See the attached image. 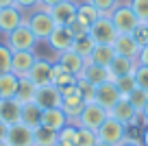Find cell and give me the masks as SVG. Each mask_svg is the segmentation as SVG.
I'll list each match as a JSON object with an SVG mask.
<instances>
[{
	"label": "cell",
	"mask_w": 148,
	"mask_h": 146,
	"mask_svg": "<svg viewBox=\"0 0 148 146\" xmlns=\"http://www.w3.org/2000/svg\"><path fill=\"white\" fill-rule=\"evenodd\" d=\"M37 7H39V9H35L31 13V18L24 20V22H26V26L31 28V33L35 35L37 41H46L48 37H50V33L55 31L57 24H55V20H52V15L48 13L46 7L39 5V2H37Z\"/></svg>",
	"instance_id": "cell-1"
},
{
	"label": "cell",
	"mask_w": 148,
	"mask_h": 146,
	"mask_svg": "<svg viewBox=\"0 0 148 146\" xmlns=\"http://www.w3.org/2000/svg\"><path fill=\"white\" fill-rule=\"evenodd\" d=\"M85 105H87V103H85V98L81 96V92L76 90V85L61 90V109H63V114L68 116L70 124L76 122V118L81 116V111H83Z\"/></svg>",
	"instance_id": "cell-2"
},
{
	"label": "cell",
	"mask_w": 148,
	"mask_h": 146,
	"mask_svg": "<svg viewBox=\"0 0 148 146\" xmlns=\"http://www.w3.org/2000/svg\"><path fill=\"white\" fill-rule=\"evenodd\" d=\"M109 118V111L102 109L98 103H87V105L83 107V111H81V116L76 118V127L81 129H89V131H98V127H100L105 120Z\"/></svg>",
	"instance_id": "cell-3"
},
{
	"label": "cell",
	"mask_w": 148,
	"mask_h": 146,
	"mask_svg": "<svg viewBox=\"0 0 148 146\" xmlns=\"http://www.w3.org/2000/svg\"><path fill=\"white\" fill-rule=\"evenodd\" d=\"M35 46H37V39L31 33V28L26 26V22L7 35V48H9L11 52H22V50H33L35 52Z\"/></svg>",
	"instance_id": "cell-4"
},
{
	"label": "cell",
	"mask_w": 148,
	"mask_h": 146,
	"mask_svg": "<svg viewBox=\"0 0 148 146\" xmlns=\"http://www.w3.org/2000/svg\"><path fill=\"white\" fill-rule=\"evenodd\" d=\"M89 35H92V39L96 41V44L113 46V41H116V37L120 35V33H118L116 24L111 22V18H105V15H100V18H98L96 22L89 26Z\"/></svg>",
	"instance_id": "cell-5"
},
{
	"label": "cell",
	"mask_w": 148,
	"mask_h": 146,
	"mask_svg": "<svg viewBox=\"0 0 148 146\" xmlns=\"http://www.w3.org/2000/svg\"><path fill=\"white\" fill-rule=\"evenodd\" d=\"M126 135H129V133H126V127L120 124L118 120H113L111 116L98 127V131H96L98 142H105V144H111V146H118Z\"/></svg>",
	"instance_id": "cell-6"
},
{
	"label": "cell",
	"mask_w": 148,
	"mask_h": 146,
	"mask_svg": "<svg viewBox=\"0 0 148 146\" xmlns=\"http://www.w3.org/2000/svg\"><path fill=\"white\" fill-rule=\"evenodd\" d=\"M109 116L113 120H118L120 124H124L126 129L131 127H137L139 122H142V118H139V114L133 109V105L129 103V98H120V101L116 103V105L109 109Z\"/></svg>",
	"instance_id": "cell-7"
},
{
	"label": "cell",
	"mask_w": 148,
	"mask_h": 146,
	"mask_svg": "<svg viewBox=\"0 0 148 146\" xmlns=\"http://www.w3.org/2000/svg\"><path fill=\"white\" fill-rule=\"evenodd\" d=\"M111 22L116 24V28H118L120 35H131V33L137 28L139 20L135 18V13L131 11V7L124 5V7H118V9L111 13Z\"/></svg>",
	"instance_id": "cell-8"
},
{
	"label": "cell",
	"mask_w": 148,
	"mask_h": 146,
	"mask_svg": "<svg viewBox=\"0 0 148 146\" xmlns=\"http://www.w3.org/2000/svg\"><path fill=\"white\" fill-rule=\"evenodd\" d=\"M120 98L122 96H120V92H118V87H116L113 81L100 83V85H96V90H94V103H98V105H100L102 109H107V111L116 105Z\"/></svg>",
	"instance_id": "cell-9"
},
{
	"label": "cell",
	"mask_w": 148,
	"mask_h": 146,
	"mask_svg": "<svg viewBox=\"0 0 148 146\" xmlns=\"http://www.w3.org/2000/svg\"><path fill=\"white\" fill-rule=\"evenodd\" d=\"M35 61H37V57H35L33 50L13 52V55H11V72H13L18 79H24V76H28V72H31V68H33Z\"/></svg>",
	"instance_id": "cell-10"
},
{
	"label": "cell",
	"mask_w": 148,
	"mask_h": 146,
	"mask_svg": "<svg viewBox=\"0 0 148 146\" xmlns=\"http://www.w3.org/2000/svg\"><path fill=\"white\" fill-rule=\"evenodd\" d=\"M42 109H55V107H61V90L55 85H44V87H37V94H35V101Z\"/></svg>",
	"instance_id": "cell-11"
},
{
	"label": "cell",
	"mask_w": 148,
	"mask_h": 146,
	"mask_svg": "<svg viewBox=\"0 0 148 146\" xmlns=\"http://www.w3.org/2000/svg\"><path fill=\"white\" fill-rule=\"evenodd\" d=\"M28 81L35 83L37 87H44V85H50V79H52V63L48 59H37L33 63L31 72H28Z\"/></svg>",
	"instance_id": "cell-12"
},
{
	"label": "cell",
	"mask_w": 148,
	"mask_h": 146,
	"mask_svg": "<svg viewBox=\"0 0 148 146\" xmlns=\"http://www.w3.org/2000/svg\"><path fill=\"white\" fill-rule=\"evenodd\" d=\"M48 46L52 48V52H57V55H61V52L70 50L74 44V37L70 35V31L65 26H55V31L50 33V37H48Z\"/></svg>",
	"instance_id": "cell-13"
},
{
	"label": "cell",
	"mask_w": 148,
	"mask_h": 146,
	"mask_svg": "<svg viewBox=\"0 0 148 146\" xmlns=\"http://www.w3.org/2000/svg\"><path fill=\"white\" fill-rule=\"evenodd\" d=\"M7 144L9 146H33V129L18 122L11 124L7 131Z\"/></svg>",
	"instance_id": "cell-14"
},
{
	"label": "cell",
	"mask_w": 148,
	"mask_h": 146,
	"mask_svg": "<svg viewBox=\"0 0 148 146\" xmlns=\"http://www.w3.org/2000/svg\"><path fill=\"white\" fill-rule=\"evenodd\" d=\"M24 24V15L20 9L15 7H5V9H0V33H5L9 35L11 31H15L18 26Z\"/></svg>",
	"instance_id": "cell-15"
},
{
	"label": "cell",
	"mask_w": 148,
	"mask_h": 146,
	"mask_svg": "<svg viewBox=\"0 0 148 146\" xmlns=\"http://www.w3.org/2000/svg\"><path fill=\"white\" fill-rule=\"evenodd\" d=\"M81 76L87 79L94 87L100 85V83H107V81H116V79H113V74L109 72V68H105V65H96V63H92V61H87V63H85Z\"/></svg>",
	"instance_id": "cell-16"
},
{
	"label": "cell",
	"mask_w": 148,
	"mask_h": 146,
	"mask_svg": "<svg viewBox=\"0 0 148 146\" xmlns=\"http://www.w3.org/2000/svg\"><path fill=\"white\" fill-rule=\"evenodd\" d=\"M48 13L52 15V20H55L57 26H65L72 18H76V5H74L72 0H63V2H59V5L50 7Z\"/></svg>",
	"instance_id": "cell-17"
},
{
	"label": "cell",
	"mask_w": 148,
	"mask_h": 146,
	"mask_svg": "<svg viewBox=\"0 0 148 146\" xmlns=\"http://www.w3.org/2000/svg\"><path fill=\"white\" fill-rule=\"evenodd\" d=\"M20 114H22V105L15 98H2L0 101V122H5L7 127L18 124Z\"/></svg>",
	"instance_id": "cell-18"
},
{
	"label": "cell",
	"mask_w": 148,
	"mask_h": 146,
	"mask_svg": "<svg viewBox=\"0 0 148 146\" xmlns=\"http://www.w3.org/2000/svg\"><path fill=\"white\" fill-rule=\"evenodd\" d=\"M142 46L135 41L133 35H118L116 41H113V50H116V55L120 57H131V59H137V52Z\"/></svg>",
	"instance_id": "cell-19"
},
{
	"label": "cell",
	"mask_w": 148,
	"mask_h": 146,
	"mask_svg": "<svg viewBox=\"0 0 148 146\" xmlns=\"http://www.w3.org/2000/svg\"><path fill=\"white\" fill-rule=\"evenodd\" d=\"M68 122H70V120H68V116L63 114L61 107L44 109V114H42V127H48V129H52V131H57V133H59Z\"/></svg>",
	"instance_id": "cell-20"
},
{
	"label": "cell",
	"mask_w": 148,
	"mask_h": 146,
	"mask_svg": "<svg viewBox=\"0 0 148 146\" xmlns=\"http://www.w3.org/2000/svg\"><path fill=\"white\" fill-rule=\"evenodd\" d=\"M57 63H61L68 72H72L74 76H81V72H83V68H85V59L81 55H76L72 48L65 50V52H61L59 59H57Z\"/></svg>",
	"instance_id": "cell-21"
},
{
	"label": "cell",
	"mask_w": 148,
	"mask_h": 146,
	"mask_svg": "<svg viewBox=\"0 0 148 146\" xmlns=\"http://www.w3.org/2000/svg\"><path fill=\"white\" fill-rule=\"evenodd\" d=\"M42 114H44V109L37 105V103H26V105H22L20 122L26 124L28 129H37L42 124Z\"/></svg>",
	"instance_id": "cell-22"
},
{
	"label": "cell",
	"mask_w": 148,
	"mask_h": 146,
	"mask_svg": "<svg viewBox=\"0 0 148 146\" xmlns=\"http://www.w3.org/2000/svg\"><path fill=\"white\" fill-rule=\"evenodd\" d=\"M50 85L59 87V90H65V87H72L76 85V76H74L72 72H68V70L63 68L61 63H52V79H50Z\"/></svg>",
	"instance_id": "cell-23"
},
{
	"label": "cell",
	"mask_w": 148,
	"mask_h": 146,
	"mask_svg": "<svg viewBox=\"0 0 148 146\" xmlns=\"http://www.w3.org/2000/svg\"><path fill=\"white\" fill-rule=\"evenodd\" d=\"M135 68H137L135 59H131V57H120V55H116V57H113V61L109 63V72L113 74V79L126 76V74H133Z\"/></svg>",
	"instance_id": "cell-24"
},
{
	"label": "cell",
	"mask_w": 148,
	"mask_h": 146,
	"mask_svg": "<svg viewBox=\"0 0 148 146\" xmlns=\"http://www.w3.org/2000/svg\"><path fill=\"white\" fill-rule=\"evenodd\" d=\"M113 57H116V50H113V46H107V44H96V48H94L92 57H89V61L96 65H105V68H109V63L113 61Z\"/></svg>",
	"instance_id": "cell-25"
},
{
	"label": "cell",
	"mask_w": 148,
	"mask_h": 146,
	"mask_svg": "<svg viewBox=\"0 0 148 146\" xmlns=\"http://www.w3.org/2000/svg\"><path fill=\"white\" fill-rule=\"evenodd\" d=\"M18 85H20V79L13 72L0 74V98H15Z\"/></svg>",
	"instance_id": "cell-26"
},
{
	"label": "cell",
	"mask_w": 148,
	"mask_h": 146,
	"mask_svg": "<svg viewBox=\"0 0 148 146\" xmlns=\"http://www.w3.org/2000/svg\"><path fill=\"white\" fill-rule=\"evenodd\" d=\"M57 144V131L48 127H39L33 129V146H55Z\"/></svg>",
	"instance_id": "cell-27"
},
{
	"label": "cell",
	"mask_w": 148,
	"mask_h": 146,
	"mask_svg": "<svg viewBox=\"0 0 148 146\" xmlns=\"http://www.w3.org/2000/svg\"><path fill=\"white\" fill-rule=\"evenodd\" d=\"M35 94H37V85H35V83H31L26 76L20 79L15 101H18L20 105H26V103H33V101H35Z\"/></svg>",
	"instance_id": "cell-28"
},
{
	"label": "cell",
	"mask_w": 148,
	"mask_h": 146,
	"mask_svg": "<svg viewBox=\"0 0 148 146\" xmlns=\"http://www.w3.org/2000/svg\"><path fill=\"white\" fill-rule=\"evenodd\" d=\"M94 48H96V41L92 39V35H85V37H79V39H74L72 44V50L76 52V55H81L85 59V63L89 61V57H92Z\"/></svg>",
	"instance_id": "cell-29"
},
{
	"label": "cell",
	"mask_w": 148,
	"mask_h": 146,
	"mask_svg": "<svg viewBox=\"0 0 148 146\" xmlns=\"http://www.w3.org/2000/svg\"><path fill=\"white\" fill-rule=\"evenodd\" d=\"M76 18H79L85 26H92V24L100 18V11H98L96 7H92L89 2H81V5H76Z\"/></svg>",
	"instance_id": "cell-30"
},
{
	"label": "cell",
	"mask_w": 148,
	"mask_h": 146,
	"mask_svg": "<svg viewBox=\"0 0 148 146\" xmlns=\"http://www.w3.org/2000/svg\"><path fill=\"white\" fill-rule=\"evenodd\" d=\"M76 140H79V127H76V124L68 122L57 133V142H61V144H65V146H76Z\"/></svg>",
	"instance_id": "cell-31"
},
{
	"label": "cell",
	"mask_w": 148,
	"mask_h": 146,
	"mask_svg": "<svg viewBox=\"0 0 148 146\" xmlns=\"http://www.w3.org/2000/svg\"><path fill=\"white\" fill-rule=\"evenodd\" d=\"M126 98H129V103L133 105V109L137 111L139 116H142L144 107H146V103H148V92H144V90H139V87H135V90L131 92Z\"/></svg>",
	"instance_id": "cell-32"
},
{
	"label": "cell",
	"mask_w": 148,
	"mask_h": 146,
	"mask_svg": "<svg viewBox=\"0 0 148 146\" xmlns=\"http://www.w3.org/2000/svg\"><path fill=\"white\" fill-rule=\"evenodd\" d=\"M113 83H116V87H118V92H120L122 98H126V96H129L131 92L137 87V83H135V76H133V74H126V76H118Z\"/></svg>",
	"instance_id": "cell-33"
},
{
	"label": "cell",
	"mask_w": 148,
	"mask_h": 146,
	"mask_svg": "<svg viewBox=\"0 0 148 146\" xmlns=\"http://www.w3.org/2000/svg\"><path fill=\"white\" fill-rule=\"evenodd\" d=\"M92 7H96L98 11H100V15H105V18H111V13L118 9V0H87Z\"/></svg>",
	"instance_id": "cell-34"
},
{
	"label": "cell",
	"mask_w": 148,
	"mask_h": 146,
	"mask_svg": "<svg viewBox=\"0 0 148 146\" xmlns=\"http://www.w3.org/2000/svg\"><path fill=\"white\" fill-rule=\"evenodd\" d=\"M65 28L70 31V35H72L74 39H79V37H85V35H89V26H85V24L81 22L79 18H72L68 24H65Z\"/></svg>",
	"instance_id": "cell-35"
},
{
	"label": "cell",
	"mask_w": 148,
	"mask_h": 146,
	"mask_svg": "<svg viewBox=\"0 0 148 146\" xmlns=\"http://www.w3.org/2000/svg\"><path fill=\"white\" fill-rule=\"evenodd\" d=\"M131 11L135 13V18L142 24L148 22V0H131Z\"/></svg>",
	"instance_id": "cell-36"
},
{
	"label": "cell",
	"mask_w": 148,
	"mask_h": 146,
	"mask_svg": "<svg viewBox=\"0 0 148 146\" xmlns=\"http://www.w3.org/2000/svg\"><path fill=\"white\" fill-rule=\"evenodd\" d=\"M76 90L81 92V96L85 98V103H92V101H94V90H96V87H94L87 79L76 76Z\"/></svg>",
	"instance_id": "cell-37"
},
{
	"label": "cell",
	"mask_w": 148,
	"mask_h": 146,
	"mask_svg": "<svg viewBox=\"0 0 148 146\" xmlns=\"http://www.w3.org/2000/svg\"><path fill=\"white\" fill-rule=\"evenodd\" d=\"M98 137L96 131H89V129H81L79 127V140H76V146H96Z\"/></svg>",
	"instance_id": "cell-38"
},
{
	"label": "cell",
	"mask_w": 148,
	"mask_h": 146,
	"mask_svg": "<svg viewBox=\"0 0 148 146\" xmlns=\"http://www.w3.org/2000/svg\"><path fill=\"white\" fill-rule=\"evenodd\" d=\"M11 55L13 52L7 48V44H0V74L11 72Z\"/></svg>",
	"instance_id": "cell-39"
},
{
	"label": "cell",
	"mask_w": 148,
	"mask_h": 146,
	"mask_svg": "<svg viewBox=\"0 0 148 146\" xmlns=\"http://www.w3.org/2000/svg\"><path fill=\"white\" fill-rule=\"evenodd\" d=\"M133 76H135V83H137L139 90L148 92V68L146 65H137L135 72H133Z\"/></svg>",
	"instance_id": "cell-40"
},
{
	"label": "cell",
	"mask_w": 148,
	"mask_h": 146,
	"mask_svg": "<svg viewBox=\"0 0 148 146\" xmlns=\"http://www.w3.org/2000/svg\"><path fill=\"white\" fill-rule=\"evenodd\" d=\"M131 35L135 37V41H137L139 46H146V44H148V24H142V22H139L137 28H135Z\"/></svg>",
	"instance_id": "cell-41"
},
{
	"label": "cell",
	"mask_w": 148,
	"mask_h": 146,
	"mask_svg": "<svg viewBox=\"0 0 148 146\" xmlns=\"http://www.w3.org/2000/svg\"><path fill=\"white\" fill-rule=\"evenodd\" d=\"M37 2H39V0H13V7L20 9V11H26V9L37 7Z\"/></svg>",
	"instance_id": "cell-42"
},
{
	"label": "cell",
	"mask_w": 148,
	"mask_h": 146,
	"mask_svg": "<svg viewBox=\"0 0 148 146\" xmlns=\"http://www.w3.org/2000/svg\"><path fill=\"white\" fill-rule=\"evenodd\" d=\"M135 63H137V65H146V68H148V44L139 48V52H137V59H135Z\"/></svg>",
	"instance_id": "cell-43"
},
{
	"label": "cell",
	"mask_w": 148,
	"mask_h": 146,
	"mask_svg": "<svg viewBox=\"0 0 148 146\" xmlns=\"http://www.w3.org/2000/svg\"><path fill=\"white\" fill-rule=\"evenodd\" d=\"M118 146H144V144H142V140H135V137L126 135V137H124V140H122Z\"/></svg>",
	"instance_id": "cell-44"
},
{
	"label": "cell",
	"mask_w": 148,
	"mask_h": 146,
	"mask_svg": "<svg viewBox=\"0 0 148 146\" xmlns=\"http://www.w3.org/2000/svg\"><path fill=\"white\" fill-rule=\"evenodd\" d=\"M59 2H63V0H39V5H44L46 9H50V7L59 5Z\"/></svg>",
	"instance_id": "cell-45"
},
{
	"label": "cell",
	"mask_w": 148,
	"mask_h": 146,
	"mask_svg": "<svg viewBox=\"0 0 148 146\" xmlns=\"http://www.w3.org/2000/svg\"><path fill=\"white\" fill-rule=\"evenodd\" d=\"M7 131H9V127H7L5 122H0V140L7 142Z\"/></svg>",
	"instance_id": "cell-46"
},
{
	"label": "cell",
	"mask_w": 148,
	"mask_h": 146,
	"mask_svg": "<svg viewBox=\"0 0 148 146\" xmlns=\"http://www.w3.org/2000/svg\"><path fill=\"white\" fill-rule=\"evenodd\" d=\"M142 144L148 146V124H144V129H142Z\"/></svg>",
	"instance_id": "cell-47"
},
{
	"label": "cell",
	"mask_w": 148,
	"mask_h": 146,
	"mask_svg": "<svg viewBox=\"0 0 148 146\" xmlns=\"http://www.w3.org/2000/svg\"><path fill=\"white\" fill-rule=\"evenodd\" d=\"M139 118H142L144 124H148V103H146V107H144V111H142V116H139Z\"/></svg>",
	"instance_id": "cell-48"
},
{
	"label": "cell",
	"mask_w": 148,
	"mask_h": 146,
	"mask_svg": "<svg viewBox=\"0 0 148 146\" xmlns=\"http://www.w3.org/2000/svg\"><path fill=\"white\" fill-rule=\"evenodd\" d=\"M5 7H13V0H0V9H5Z\"/></svg>",
	"instance_id": "cell-49"
},
{
	"label": "cell",
	"mask_w": 148,
	"mask_h": 146,
	"mask_svg": "<svg viewBox=\"0 0 148 146\" xmlns=\"http://www.w3.org/2000/svg\"><path fill=\"white\" fill-rule=\"evenodd\" d=\"M96 146H111V144H105V142H98Z\"/></svg>",
	"instance_id": "cell-50"
},
{
	"label": "cell",
	"mask_w": 148,
	"mask_h": 146,
	"mask_svg": "<svg viewBox=\"0 0 148 146\" xmlns=\"http://www.w3.org/2000/svg\"><path fill=\"white\" fill-rule=\"evenodd\" d=\"M0 146H9V144H7V142H5V140H0Z\"/></svg>",
	"instance_id": "cell-51"
},
{
	"label": "cell",
	"mask_w": 148,
	"mask_h": 146,
	"mask_svg": "<svg viewBox=\"0 0 148 146\" xmlns=\"http://www.w3.org/2000/svg\"><path fill=\"white\" fill-rule=\"evenodd\" d=\"M55 146H65V144H61V142H57V144H55Z\"/></svg>",
	"instance_id": "cell-52"
},
{
	"label": "cell",
	"mask_w": 148,
	"mask_h": 146,
	"mask_svg": "<svg viewBox=\"0 0 148 146\" xmlns=\"http://www.w3.org/2000/svg\"><path fill=\"white\" fill-rule=\"evenodd\" d=\"M0 101H2V98H0Z\"/></svg>",
	"instance_id": "cell-53"
},
{
	"label": "cell",
	"mask_w": 148,
	"mask_h": 146,
	"mask_svg": "<svg viewBox=\"0 0 148 146\" xmlns=\"http://www.w3.org/2000/svg\"><path fill=\"white\" fill-rule=\"evenodd\" d=\"M146 24H148V22H146Z\"/></svg>",
	"instance_id": "cell-54"
}]
</instances>
